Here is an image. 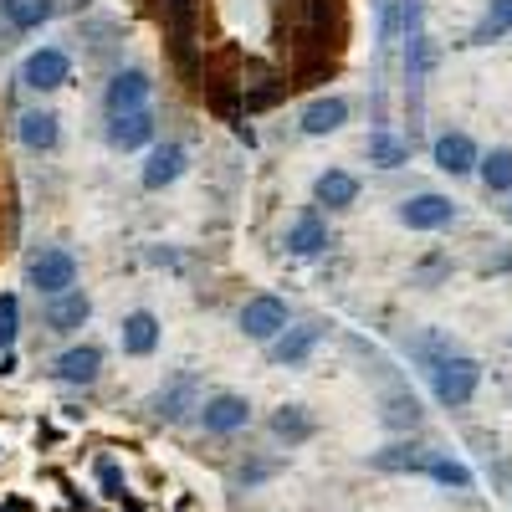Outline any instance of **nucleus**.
<instances>
[{"instance_id": "obj_6", "label": "nucleus", "mask_w": 512, "mask_h": 512, "mask_svg": "<svg viewBox=\"0 0 512 512\" xmlns=\"http://www.w3.org/2000/svg\"><path fill=\"white\" fill-rule=\"evenodd\" d=\"M246 420H251V405L241 395H210L200 405V425H205L210 436H231V431H241Z\"/></svg>"}, {"instance_id": "obj_24", "label": "nucleus", "mask_w": 512, "mask_h": 512, "mask_svg": "<svg viewBox=\"0 0 512 512\" xmlns=\"http://www.w3.org/2000/svg\"><path fill=\"white\" fill-rule=\"evenodd\" d=\"M477 169H482V185H487L492 195L512 190V149H492L487 159H477Z\"/></svg>"}, {"instance_id": "obj_20", "label": "nucleus", "mask_w": 512, "mask_h": 512, "mask_svg": "<svg viewBox=\"0 0 512 512\" xmlns=\"http://www.w3.org/2000/svg\"><path fill=\"white\" fill-rule=\"evenodd\" d=\"M272 436L287 441V446H303V441L313 436V415H308L303 405H282V410L272 415Z\"/></svg>"}, {"instance_id": "obj_26", "label": "nucleus", "mask_w": 512, "mask_h": 512, "mask_svg": "<svg viewBox=\"0 0 512 512\" xmlns=\"http://www.w3.org/2000/svg\"><path fill=\"white\" fill-rule=\"evenodd\" d=\"M507 31H512V0H492L487 16H482V26H477V41H497V36H507Z\"/></svg>"}, {"instance_id": "obj_21", "label": "nucleus", "mask_w": 512, "mask_h": 512, "mask_svg": "<svg viewBox=\"0 0 512 512\" xmlns=\"http://www.w3.org/2000/svg\"><path fill=\"white\" fill-rule=\"evenodd\" d=\"M21 144L26 149H52L57 144V113H47V108L21 113Z\"/></svg>"}, {"instance_id": "obj_7", "label": "nucleus", "mask_w": 512, "mask_h": 512, "mask_svg": "<svg viewBox=\"0 0 512 512\" xmlns=\"http://www.w3.org/2000/svg\"><path fill=\"white\" fill-rule=\"evenodd\" d=\"M88 313H93V303H88V292H77V287L47 297V328L52 333H77L82 323H88Z\"/></svg>"}, {"instance_id": "obj_2", "label": "nucleus", "mask_w": 512, "mask_h": 512, "mask_svg": "<svg viewBox=\"0 0 512 512\" xmlns=\"http://www.w3.org/2000/svg\"><path fill=\"white\" fill-rule=\"evenodd\" d=\"M400 221H405L410 231H441V226L456 221V205H451V195H441V190H420V195L400 200Z\"/></svg>"}, {"instance_id": "obj_18", "label": "nucleus", "mask_w": 512, "mask_h": 512, "mask_svg": "<svg viewBox=\"0 0 512 512\" xmlns=\"http://www.w3.org/2000/svg\"><path fill=\"white\" fill-rule=\"evenodd\" d=\"M328 246V226L318 221V210H303V216L292 221V231H287V251H297V256H318Z\"/></svg>"}, {"instance_id": "obj_14", "label": "nucleus", "mask_w": 512, "mask_h": 512, "mask_svg": "<svg viewBox=\"0 0 512 512\" xmlns=\"http://www.w3.org/2000/svg\"><path fill=\"white\" fill-rule=\"evenodd\" d=\"M344 123H349V103H344V98H318V103L303 108V134H313V139L338 134Z\"/></svg>"}, {"instance_id": "obj_4", "label": "nucleus", "mask_w": 512, "mask_h": 512, "mask_svg": "<svg viewBox=\"0 0 512 512\" xmlns=\"http://www.w3.org/2000/svg\"><path fill=\"white\" fill-rule=\"evenodd\" d=\"M72 282H77V262H72V251H62V246L41 251L36 262H31V287H36L41 297H57V292H67Z\"/></svg>"}, {"instance_id": "obj_10", "label": "nucleus", "mask_w": 512, "mask_h": 512, "mask_svg": "<svg viewBox=\"0 0 512 512\" xmlns=\"http://www.w3.org/2000/svg\"><path fill=\"white\" fill-rule=\"evenodd\" d=\"M149 139H154V118H149V108L113 113V123H108V144H113V149H144Z\"/></svg>"}, {"instance_id": "obj_9", "label": "nucleus", "mask_w": 512, "mask_h": 512, "mask_svg": "<svg viewBox=\"0 0 512 512\" xmlns=\"http://www.w3.org/2000/svg\"><path fill=\"white\" fill-rule=\"evenodd\" d=\"M144 103H149V72L128 67V72H118V77L108 82V113H134V108H144Z\"/></svg>"}, {"instance_id": "obj_23", "label": "nucleus", "mask_w": 512, "mask_h": 512, "mask_svg": "<svg viewBox=\"0 0 512 512\" xmlns=\"http://www.w3.org/2000/svg\"><path fill=\"white\" fill-rule=\"evenodd\" d=\"M384 425H390V431H415V425H420V405H415V395H405V390L384 395Z\"/></svg>"}, {"instance_id": "obj_25", "label": "nucleus", "mask_w": 512, "mask_h": 512, "mask_svg": "<svg viewBox=\"0 0 512 512\" xmlns=\"http://www.w3.org/2000/svg\"><path fill=\"white\" fill-rule=\"evenodd\" d=\"M441 487H456V492H472V472H466L461 461H451V456H431V466H425Z\"/></svg>"}, {"instance_id": "obj_29", "label": "nucleus", "mask_w": 512, "mask_h": 512, "mask_svg": "<svg viewBox=\"0 0 512 512\" xmlns=\"http://www.w3.org/2000/svg\"><path fill=\"white\" fill-rule=\"evenodd\" d=\"M103 487H108V497H118V466L113 461H103Z\"/></svg>"}, {"instance_id": "obj_1", "label": "nucleus", "mask_w": 512, "mask_h": 512, "mask_svg": "<svg viewBox=\"0 0 512 512\" xmlns=\"http://www.w3.org/2000/svg\"><path fill=\"white\" fill-rule=\"evenodd\" d=\"M477 384H482V369H477V359H466V354H446V359H436V369H431V390H436V400L441 405H472V395H477Z\"/></svg>"}, {"instance_id": "obj_5", "label": "nucleus", "mask_w": 512, "mask_h": 512, "mask_svg": "<svg viewBox=\"0 0 512 512\" xmlns=\"http://www.w3.org/2000/svg\"><path fill=\"white\" fill-rule=\"evenodd\" d=\"M67 77H72V62H67V52H57V47L31 52V57H26V67H21V82H26V88H36V93L62 88Z\"/></svg>"}, {"instance_id": "obj_19", "label": "nucleus", "mask_w": 512, "mask_h": 512, "mask_svg": "<svg viewBox=\"0 0 512 512\" xmlns=\"http://www.w3.org/2000/svg\"><path fill=\"white\" fill-rule=\"evenodd\" d=\"M57 0H0V16H6L16 31H36L41 21H52Z\"/></svg>"}, {"instance_id": "obj_27", "label": "nucleus", "mask_w": 512, "mask_h": 512, "mask_svg": "<svg viewBox=\"0 0 512 512\" xmlns=\"http://www.w3.org/2000/svg\"><path fill=\"white\" fill-rule=\"evenodd\" d=\"M369 159H374L379 169H400V164L410 159V149H405L400 139H390V134H374V139H369Z\"/></svg>"}, {"instance_id": "obj_16", "label": "nucleus", "mask_w": 512, "mask_h": 512, "mask_svg": "<svg viewBox=\"0 0 512 512\" xmlns=\"http://www.w3.org/2000/svg\"><path fill=\"white\" fill-rule=\"evenodd\" d=\"M98 369H103V349H93V344H77L57 359V379H67V384H93Z\"/></svg>"}, {"instance_id": "obj_3", "label": "nucleus", "mask_w": 512, "mask_h": 512, "mask_svg": "<svg viewBox=\"0 0 512 512\" xmlns=\"http://www.w3.org/2000/svg\"><path fill=\"white\" fill-rule=\"evenodd\" d=\"M282 328H287V303H282V297H272V292L251 297V303L241 308V333L256 338V344H272Z\"/></svg>"}, {"instance_id": "obj_12", "label": "nucleus", "mask_w": 512, "mask_h": 512, "mask_svg": "<svg viewBox=\"0 0 512 512\" xmlns=\"http://www.w3.org/2000/svg\"><path fill=\"white\" fill-rule=\"evenodd\" d=\"M185 175V149L180 144H159L144 164V190H164V185H175Z\"/></svg>"}, {"instance_id": "obj_28", "label": "nucleus", "mask_w": 512, "mask_h": 512, "mask_svg": "<svg viewBox=\"0 0 512 512\" xmlns=\"http://www.w3.org/2000/svg\"><path fill=\"white\" fill-rule=\"evenodd\" d=\"M16 328H21V308H16L11 292H0V349L16 344Z\"/></svg>"}, {"instance_id": "obj_13", "label": "nucleus", "mask_w": 512, "mask_h": 512, "mask_svg": "<svg viewBox=\"0 0 512 512\" xmlns=\"http://www.w3.org/2000/svg\"><path fill=\"white\" fill-rule=\"evenodd\" d=\"M318 338H323L318 323H308V328H282V333L272 338V359H277V364H303V359L318 349Z\"/></svg>"}, {"instance_id": "obj_30", "label": "nucleus", "mask_w": 512, "mask_h": 512, "mask_svg": "<svg viewBox=\"0 0 512 512\" xmlns=\"http://www.w3.org/2000/svg\"><path fill=\"white\" fill-rule=\"evenodd\" d=\"M0 512H31L26 502H6V507H0Z\"/></svg>"}, {"instance_id": "obj_11", "label": "nucleus", "mask_w": 512, "mask_h": 512, "mask_svg": "<svg viewBox=\"0 0 512 512\" xmlns=\"http://www.w3.org/2000/svg\"><path fill=\"white\" fill-rule=\"evenodd\" d=\"M477 144H472V134H441L436 139V169H446V175H472L477 169Z\"/></svg>"}, {"instance_id": "obj_22", "label": "nucleus", "mask_w": 512, "mask_h": 512, "mask_svg": "<svg viewBox=\"0 0 512 512\" xmlns=\"http://www.w3.org/2000/svg\"><path fill=\"white\" fill-rule=\"evenodd\" d=\"M374 466H379V472H425V466H431V456H425L420 446H384V451L374 456Z\"/></svg>"}, {"instance_id": "obj_8", "label": "nucleus", "mask_w": 512, "mask_h": 512, "mask_svg": "<svg viewBox=\"0 0 512 512\" xmlns=\"http://www.w3.org/2000/svg\"><path fill=\"white\" fill-rule=\"evenodd\" d=\"M190 410H200V384H195L190 374L169 379L164 390L154 395V415H159V420H185Z\"/></svg>"}, {"instance_id": "obj_15", "label": "nucleus", "mask_w": 512, "mask_h": 512, "mask_svg": "<svg viewBox=\"0 0 512 512\" xmlns=\"http://www.w3.org/2000/svg\"><path fill=\"white\" fill-rule=\"evenodd\" d=\"M313 195H318V205H328V210H344V205L359 200V180L349 175V169H323L318 185H313Z\"/></svg>"}, {"instance_id": "obj_17", "label": "nucleus", "mask_w": 512, "mask_h": 512, "mask_svg": "<svg viewBox=\"0 0 512 512\" xmlns=\"http://www.w3.org/2000/svg\"><path fill=\"white\" fill-rule=\"evenodd\" d=\"M154 344H159V318L154 313H128L123 318V354H134V359H144V354H154Z\"/></svg>"}]
</instances>
